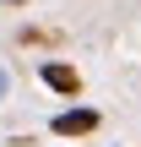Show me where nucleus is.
<instances>
[{
  "instance_id": "1",
  "label": "nucleus",
  "mask_w": 141,
  "mask_h": 147,
  "mask_svg": "<svg viewBox=\"0 0 141 147\" xmlns=\"http://www.w3.org/2000/svg\"><path fill=\"white\" fill-rule=\"evenodd\" d=\"M98 125V109H65V115H54V131L60 136H87Z\"/></svg>"
},
{
  "instance_id": "2",
  "label": "nucleus",
  "mask_w": 141,
  "mask_h": 147,
  "mask_svg": "<svg viewBox=\"0 0 141 147\" xmlns=\"http://www.w3.org/2000/svg\"><path fill=\"white\" fill-rule=\"evenodd\" d=\"M43 82H49V87H60V93H76V71H71V65H54V60L43 65Z\"/></svg>"
}]
</instances>
